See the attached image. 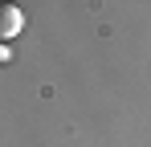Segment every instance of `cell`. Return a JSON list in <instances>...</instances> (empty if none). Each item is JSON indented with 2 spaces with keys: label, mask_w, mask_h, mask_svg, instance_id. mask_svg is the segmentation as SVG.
I'll list each match as a JSON object with an SVG mask.
<instances>
[{
  "label": "cell",
  "mask_w": 151,
  "mask_h": 147,
  "mask_svg": "<svg viewBox=\"0 0 151 147\" xmlns=\"http://www.w3.org/2000/svg\"><path fill=\"white\" fill-rule=\"evenodd\" d=\"M21 29H25V12H21V4H12V0H0V41L17 37Z\"/></svg>",
  "instance_id": "6da1fadb"
}]
</instances>
